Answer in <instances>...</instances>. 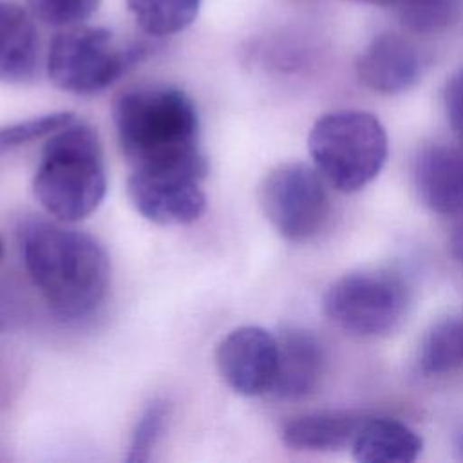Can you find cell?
<instances>
[{
	"label": "cell",
	"mask_w": 463,
	"mask_h": 463,
	"mask_svg": "<svg viewBox=\"0 0 463 463\" xmlns=\"http://www.w3.org/2000/svg\"><path fill=\"white\" fill-rule=\"evenodd\" d=\"M313 166L335 190L353 194L383 168L389 139L382 121L365 110L342 109L320 116L307 136Z\"/></svg>",
	"instance_id": "277c9868"
},
{
	"label": "cell",
	"mask_w": 463,
	"mask_h": 463,
	"mask_svg": "<svg viewBox=\"0 0 463 463\" xmlns=\"http://www.w3.org/2000/svg\"><path fill=\"white\" fill-rule=\"evenodd\" d=\"M458 11V0H418L402 9L400 20L414 33H436L447 27Z\"/></svg>",
	"instance_id": "ffe728a7"
},
{
	"label": "cell",
	"mask_w": 463,
	"mask_h": 463,
	"mask_svg": "<svg viewBox=\"0 0 463 463\" xmlns=\"http://www.w3.org/2000/svg\"><path fill=\"white\" fill-rule=\"evenodd\" d=\"M277 371L271 391L280 400H302L317 391L326 371L322 342L304 327H286L277 336Z\"/></svg>",
	"instance_id": "7c38bea8"
},
{
	"label": "cell",
	"mask_w": 463,
	"mask_h": 463,
	"mask_svg": "<svg viewBox=\"0 0 463 463\" xmlns=\"http://www.w3.org/2000/svg\"><path fill=\"white\" fill-rule=\"evenodd\" d=\"M22 257L33 284L60 318L89 317L103 302L110 262L103 246L87 232L29 221L22 228Z\"/></svg>",
	"instance_id": "7a4b0ae2"
},
{
	"label": "cell",
	"mask_w": 463,
	"mask_h": 463,
	"mask_svg": "<svg viewBox=\"0 0 463 463\" xmlns=\"http://www.w3.org/2000/svg\"><path fill=\"white\" fill-rule=\"evenodd\" d=\"M101 0H27L29 11L52 27H72L89 20Z\"/></svg>",
	"instance_id": "44dd1931"
},
{
	"label": "cell",
	"mask_w": 463,
	"mask_h": 463,
	"mask_svg": "<svg viewBox=\"0 0 463 463\" xmlns=\"http://www.w3.org/2000/svg\"><path fill=\"white\" fill-rule=\"evenodd\" d=\"M76 116L72 112H51L38 118L16 121L11 125L0 127V154L9 152L13 148H18L29 141L40 139L43 136H49L61 127L72 123Z\"/></svg>",
	"instance_id": "d6986e66"
},
{
	"label": "cell",
	"mask_w": 463,
	"mask_h": 463,
	"mask_svg": "<svg viewBox=\"0 0 463 463\" xmlns=\"http://www.w3.org/2000/svg\"><path fill=\"white\" fill-rule=\"evenodd\" d=\"M204 177L183 170H132L127 194L146 221L181 226L197 221L206 208Z\"/></svg>",
	"instance_id": "ba28073f"
},
{
	"label": "cell",
	"mask_w": 463,
	"mask_h": 463,
	"mask_svg": "<svg viewBox=\"0 0 463 463\" xmlns=\"http://www.w3.org/2000/svg\"><path fill=\"white\" fill-rule=\"evenodd\" d=\"M203 0H125L139 29L154 38L172 36L190 27Z\"/></svg>",
	"instance_id": "e0dca14e"
},
{
	"label": "cell",
	"mask_w": 463,
	"mask_h": 463,
	"mask_svg": "<svg viewBox=\"0 0 463 463\" xmlns=\"http://www.w3.org/2000/svg\"><path fill=\"white\" fill-rule=\"evenodd\" d=\"M38 33L31 14L11 2H0V81L24 83L38 67Z\"/></svg>",
	"instance_id": "5bb4252c"
},
{
	"label": "cell",
	"mask_w": 463,
	"mask_h": 463,
	"mask_svg": "<svg viewBox=\"0 0 463 463\" xmlns=\"http://www.w3.org/2000/svg\"><path fill=\"white\" fill-rule=\"evenodd\" d=\"M412 186L430 212L458 217L463 213V146L429 143L412 161Z\"/></svg>",
	"instance_id": "30bf717a"
},
{
	"label": "cell",
	"mask_w": 463,
	"mask_h": 463,
	"mask_svg": "<svg viewBox=\"0 0 463 463\" xmlns=\"http://www.w3.org/2000/svg\"><path fill=\"white\" fill-rule=\"evenodd\" d=\"M418 371L425 376H443L463 365V318L445 317L434 322L420 340Z\"/></svg>",
	"instance_id": "2e32d148"
},
{
	"label": "cell",
	"mask_w": 463,
	"mask_h": 463,
	"mask_svg": "<svg viewBox=\"0 0 463 463\" xmlns=\"http://www.w3.org/2000/svg\"><path fill=\"white\" fill-rule=\"evenodd\" d=\"M145 56V45H121L109 29L72 25L52 38L47 74L58 89L87 96L110 87Z\"/></svg>",
	"instance_id": "5b68a950"
},
{
	"label": "cell",
	"mask_w": 463,
	"mask_h": 463,
	"mask_svg": "<svg viewBox=\"0 0 463 463\" xmlns=\"http://www.w3.org/2000/svg\"><path fill=\"white\" fill-rule=\"evenodd\" d=\"M421 60L416 47L400 34L374 36L356 58V76L371 90L400 94L416 85Z\"/></svg>",
	"instance_id": "8fae6325"
},
{
	"label": "cell",
	"mask_w": 463,
	"mask_h": 463,
	"mask_svg": "<svg viewBox=\"0 0 463 463\" xmlns=\"http://www.w3.org/2000/svg\"><path fill=\"white\" fill-rule=\"evenodd\" d=\"M166 420H168V403L165 400H154L146 405V409L141 412L139 420L136 421V427L130 436L128 454L125 458L128 463L148 461L157 439L161 438Z\"/></svg>",
	"instance_id": "ac0fdd59"
},
{
	"label": "cell",
	"mask_w": 463,
	"mask_h": 463,
	"mask_svg": "<svg viewBox=\"0 0 463 463\" xmlns=\"http://www.w3.org/2000/svg\"><path fill=\"white\" fill-rule=\"evenodd\" d=\"M33 192L52 217L74 222L89 217L107 192V170L96 130L78 119L49 134Z\"/></svg>",
	"instance_id": "3957f363"
},
{
	"label": "cell",
	"mask_w": 463,
	"mask_h": 463,
	"mask_svg": "<svg viewBox=\"0 0 463 463\" xmlns=\"http://www.w3.org/2000/svg\"><path fill=\"white\" fill-rule=\"evenodd\" d=\"M421 449V436L409 425L373 416H365L351 443L353 458L360 463H412Z\"/></svg>",
	"instance_id": "9a60e30c"
},
{
	"label": "cell",
	"mask_w": 463,
	"mask_h": 463,
	"mask_svg": "<svg viewBox=\"0 0 463 463\" xmlns=\"http://www.w3.org/2000/svg\"><path fill=\"white\" fill-rule=\"evenodd\" d=\"M445 112L452 130L463 143V69H459L445 87Z\"/></svg>",
	"instance_id": "7402d4cb"
},
{
	"label": "cell",
	"mask_w": 463,
	"mask_h": 463,
	"mask_svg": "<svg viewBox=\"0 0 463 463\" xmlns=\"http://www.w3.org/2000/svg\"><path fill=\"white\" fill-rule=\"evenodd\" d=\"M456 449H458L459 456L463 458V430H461V434L458 436V443H456Z\"/></svg>",
	"instance_id": "d4e9b609"
},
{
	"label": "cell",
	"mask_w": 463,
	"mask_h": 463,
	"mask_svg": "<svg viewBox=\"0 0 463 463\" xmlns=\"http://www.w3.org/2000/svg\"><path fill=\"white\" fill-rule=\"evenodd\" d=\"M365 420L354 411H313L291 418L282 427V441L295 450L333 452L347 449Z\"/></svg>",
	"instance_id": "4fadbf2b"
},
{
	"label": "cell",
	"mask_w": 463,
	"mask_h": 463,
	"mask_svg": "<svg viewBox=\"0 0 463 463\" xmlns=\"http://www.w3.org/2000/svg\"><path fill=\"white\" fill-rule=\"evenodd\" d=\"M277 354V336L260 326H241L221 340L215 364L230 389L242 396H259L271 391Z\"/></svg>",
	"instance_id": "9c48e42d"
},
{
	"label": "cell",
	"mask_w": 463,
	"mask_h": 463,
	"mask_svg": "<svg viewBox=\"0 0 463 463\" xmlns=\"http://www.w3.org/2000/svg\"><path fill=\"white\" fill-rule=\"evenodd\" d=\"M353 2H358V4H369V5H387V7H396V9H402L409 4H414L418 0H353Z\"/></svg>",
	"instance_id": "cb8c5ba5"
},
{
	"label": "cell",
	"mask_w": 463,
	"mask_h": 463,
	"mask_svg": "<svg viewBox=\"0 0 463 463\" xmlns=\"http://www.w3.org/2000/svg\"><path fill=\"white\" fill-rule=\"evenodd\" d=\"M112 119L132 170H183L206 177L197 109L181 89L145 85L123 90L112 103Z\"/></svg>",
	"instance_id": "6da1fadb"
},
{
	"label": "cell",
	"mask_w": 463,
	"mask_h": 463,
	"mask_svg": "<svg viewBox=\"0 0 463 463\" xmlns=\"http://www.w3.org/2000/svg\"><path fill=\"white\" fill-rule=\"evenodd\" d=\"M259 203L268 222L289 242L313 239L329 217L326 179L300 161L271 168L260 183Z\"/></svg>",
	"instance_id": "52a82bcc"
},
{
	"label": "cell",
	"mask_w": 463,
	"mask_h": 463,
	"mask_svg": "<svg viewBox=\"0 0 463 463\" xmlns=\"http://www.w3.org/2000/svg\"><path fill=\"white\" fill-rule=\"evenodd\" d=\"M405 280L389 269H356L336 279L324 293L326 317L340 329L378 338L394 333L409 309Z\"/></svg>",
	"instance_id": "8992f818"
},
{
	"label": "cell",
	"mask_w": 463,
	"mask_h": 463,
	"mask_svg": "<svg viewBox=\"0 0 463 463\" xmlns=\"http://www.w3.org/2000/svg\"><path fill=\"white\" fill-rule=\"evenodd\" d=\"M449 248L452 257L463 264V213L458 215V221L452 228V233L449 237Z\"/></svg>",
	"instance_id": "603a6c76"
},
{
	"label": "cell",
	"mask_w": 463,
	"mask_h": 463,
	"mask_svg": "<svg viewBox=\"0 0 463 463\" xmlns=\"http://www.w3.org/2000/svg\"><path fill=\"white\" fill-rule=\"evenodd\" d=\"M2 253H4V242H2V239H0V257H2Z\"/></svg>",
	"instance_id": "484cf974"
}]
</instances>
